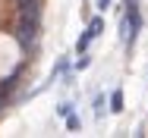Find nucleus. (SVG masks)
Instances as JSON below:
<instances>
[{
	"mask_svg": "<svg viewBox=\"0 0 148 138\" xmlns=\"http://www.w3.org/2000/svg\"><path fill=\"white\" fill-rule=\"evenodd\" d=\"M16 35H19L25 50H35V44H38V19H22L19 28H16Z\"/></svg>",
	"mask_w": 148,
	"mask_h": 138,
	"instance_id": "obj_1",
	"label": "nucleus"
},
{
	"mask_svg": "<svg viewBox=\"0 0 148 138\" xmlns=\"http://www.w3.org/2000/svg\"><path fill=\"white\" fill-rule=\"evenodd\" d=\"M101 31H104V22H101V16H98V19H91V22H88V31L79 38V50H85V47H88V44L101 35Z\"/></svg>",
	"mask_w": 148,
	"mask_h": 138,
	"instance_id": "obj_2",
	"label": "nucleus"
},
{
	"mask_svg": "<svg viewBox=\"0 0 148 138\" xmlns=\"http://www.w3.org/2000/svg\"><path fill=\"white\" fill-rule=\"evenodd\" d=\"M19 16L22 19H41V0H19Z\"/></svg>",
	"mask_w": 148,
	"mask_h": 138,
	"instance_id": "obj_3",
	"label": "nucleus"
},
{
	"mask_svg": "<svg viewBox=\"0 0 148 138\" xmlns=\"http://www.w3.org/2000/svg\"><path fill=\"white\" fill-rule=\"evenodd\" d=\"M120 38L126 41V44H132V38H136V31L129 25V19H120Z\"/></svg>",
	"mask_w": 148,
	"mask_h": 138,
	"instance_id": "obj_4",
	"label": "nucleus"
},
{
	"mask_svg": "<svg viewBox=\"0 0 148 138\" xmlns=\"http://www.w3.org/2000/svg\"><path fill=\"white\" fill-rule=\"evenodd\" d=\"M107 110H110V113L123 110V91H114V94H110V107H107Z\"/></svg>",
	"mask_w": 148,
	"mask_h": 138,
	"instance_id": "obj_5",
	"label": "nucleus"
},
{
	"mask_svg": "<svg viewBox=\"0 0 148 138\" xmlns=\"http://www.w3.org/2000/svg\"><path fill=\"white\" fill-rule=\"evenodd\" d=\"M95 116H98V119H104V116H107V104H104V97H98V101H95Z\"/></svg>",
	"mask_w": 148,
	"mask_h": 138,
	"instance_id": "obj_6",
	"label": "nucleus"
},
{
	"mask_svg": "<svg viewBox=\"0 0 148 138\" xmlns=\"http://www.w3.org/2000/svg\"><path fill=\"white\" fill-rule=\"evenodd\" d=\"M66 126H69V132H79V126H82V122H79V116H76V113H69V116H66Z\"/></svg>",
	"mask_w": 148,
	"mask_h": 138,
	"instance_id": "obj_7",
	"label": "nucleus"
},
{
	"mask_svg": "<svg viewBox=\"0 0 148 138\" xmlns=\"http://www.w3.org/2000/svg\"><path fill=\"white\" fill-rule=\"evenodd\" d=\"M110 3H114V0H98V6H101V10H107Z\"/></svg>",
	"mask_w": 148,
	"mask_h": 138,
	"instance_id": "obj_8",
	"label": "nucleus"
},
{
	"mask_svg": "<svg viewBox=\"0 0 148 138\" xmlns=\"http://www.w3.org/2000/svg\"><path fill=\"white\" fill-rule=\"evenodd\" d=\"M136 3H139V0H126V6H129V10H132V6H136Z\"/></svg>",
	"mask_w": 148,
	"mask_h": 138,
	"instance_id": "obj_9",
	"label": "nucleus"
}]
</instances>
